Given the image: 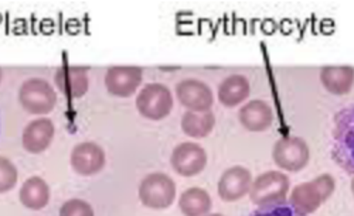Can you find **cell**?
Returning a JSON list of instances; mask_svg holds the SVG:
<instances>
[{"instance_id":"7","label":"cell","mask_w":354,"mask_h":216,"mask_svg":"<svg viewBox=\"0 0 354 216\" xmlns=\"http://www.w3.org/2000/svg\"><path fill=\"white\" fill-rule=\"evenodd\" d=\"M272 159L279 168L298 173L308 166L310 160V150L308 143L301 137H282L274 146Z\"/></svg>"},{"instance_id":"10","label":"cell","mask_w":354,"mask_h":216,"mask_svg":"<svg viewBox=\"0 0 354 216\" xmlns=\"http://www.w3.org/2000/svg\"><path fill=\"white\" fill-rule=\"evenodd\" d=\"M143 71L133 66L111 67L105 75V85L111 95L128 98L132 97L142 84Z\"/></svg>"},{"instance_id":"6","label":"cell","mask_w":354,"mask_h":216,"mask_svg":"<svg viewBox=\"0 0 354 216\" xmlns=\"http://www.w3.org/2000/svg\"><path fill=\"white\" fill-rule=\"evenodd\" d=\"M136 108L146 119L162 120L169 116L173 109L171 92L163 84H147L139 92L136 98Z\"/></svg>"},{"instance_id":"24","label":"cell","mask_w":354,"mask_h":216,"mask_svg":"<svg viewBox=\"0 0 354 216\" xmlns=\"http://www.w3.org/2000/svg\"><path fill=\"white\" fill-rule=\"evenodd\" d=\"M205 216H224V215H221V213H207Z\"/></svg>"},{"instance_id":"21","label":"cell","mask_w":354,"mask_h":216,"mask_svg":"<svg viewBox=\"0 0 354 216\" xmlns=\"http://www.w3.org/2000/svg\"><path fill=\"white\" fill-rule=\"evenodd\" d=\"M248 216H306L301 210L295 208L289 201L259 206L257 210L251 212Z\"/></svg>"},{"instance_id":"13","label":"cell","mask_w":354,"mask_h":216,"mask_svg":"<svg viewBox=\"0 0 354 216\" xmlns=\"http://www.w3.org/2000/svg\"><path fill=\"white\" fill-rule=\"evenodd\" d=\"M54 81L63 95L71 99L84 97L90 88V77L85 67L63 66L57 70Z\"/></svg>"},{"instance_id":"26","label":"cell","mask_w":354,"mask_h":216,"mask_svg":"<svg viewBox=\"0 0 354 216\" xmlns=\"http://www.w3.org/2000/svg\"><path fill=\"white\" fill-rule=\"evenodd\" d=\"M0 81H2V70H0Z\"/></svg>"},{"instance_id":"18","label":"cell","mask_w":354,"mask_h":216,"mask_svg":"<svg viewBox=\"0 0 354 216\" xmlns=\"http://www.w3.org/2000/svg\"><path fill=\"white\" fill-rule=\"evenodd\" d=\"M19 199L21 205L28 209L40 210L47 206L50 201V187L41 177H30L21 185Z\"/></svg>"},{"instance_id":"8","label":"cell","mask_w":354,"mask_h":216,"mask_svg":"<svg viewBox=\"0 0 354 216\" xmlns=\"http://www.w3.org/2000/svg\"><path fill=\"white\" fill-rule=\"evenodd\" d=\"M170 163L179 175L194 177L207 166V153L197 143L185 141L173 150Z\"/></svg>"},{"instance_id":"17","label":"cell","mask_w":354,"mask_h":216,"mask_svg":"<svg viewBox=\"0 0 354 216\" xmlns=\"http://www.w3.org/2000/svg\"><path fill=\"white\" fill-rule=\"evenodd\" d=\"M250 81L244 75H230L218 86V101L227 108L239 106L250 97Z\"/></svg>"},{"instance_id":"4","label":"cell","mask_w":354,"mask_h":216,"mask_svg":"<svg viewBox=\"0 0 354 216\" xmlns=\"http://www.w3.org/2000/svg\"><path fill=\"white\" fill-rule=\"evenodd\" d=\"M290 181L281 171H267L252 181L250 198L258 206H267L286 201Z\"/></svg>"},{"instance_id":"23","label":"cell","mask_w":354,"mask_h":216,"mask_svg":"<svg viewBox=\"0 0 354 216\" xmlns=\"http://www.w3.org/2000/svg\"><path fill=\"white\" fill-rule=\"evenodd\" d=\"M60 216H95L93 206L84 199H70L63 204Z\"/></svg>"},{"instance_id":"22","label":"cell","mask_w":354,"mask_h":216,"mask_svg":"<svg viewBox=\"0 0 354 216\" xmlns=\"http://www.w3.org/2000/svg\"><path fill=\"white\" fill-rule=\"evenodd\" d=\"M17 168L6 157L0 156V194H5L15 188L17 184Z\"/></svg>"},{"instance_id":"9","label":"cell","mask_w":354,"mask_h":216,"mask_svg":"<svg viewBox=\"0 0 354 216\" xmlns=\"http://www.w3.org/2000/svg\"><path fill=\"white\" fill-rule=\"evenodd\" d=\"M176 95L180 104L192 112H207L214 104L212 88L198 79H183L176 86Z\"/></svg>"},{"instance_id":"19","label":"cell","mask_w":354,"mask_h":216,"mask_svg":"<svg viewBox=\"0 0 354 216\" xmlns=\"http://www.w3.org/2000/svg\"><path fill=\"white\" fill-rule=\"evenodd\" d=\"M216 126V116L212 110L207 112H186L182 117L183 132L194 139L207 137Z\"/></svg>"},{"instance_id":"25","label":"cell","mask_w":354,"mask_h":216,"mask_svg":"<svg viewBox=\"0 0 354 216\" xmlns=\"http://www.w3.org/2000/svg\"><path fill=\"white\" fill-rule=\"evenodd\" d=\"M351 193H353V195H354V178L351 179Z\"/></svg>"},{"instance_id":"20","label":"cell","mask_w":354,"mask_h":216,"mask_svg":"<svg viewBox=\"0 0 354 216\" xmlns=\"http://www.w3.org/2000/svg\"><path fill=\"white\" fill-rule=\"evenodd\" d=\"M210 194L198 187L186 190L179 199V208L185 216H205L212 209Z\"/></svg>"},{"instance_id":"5","label":"cell","mask_w":354,"mask_h":216,"mask_svg":"<svg viewBox=\"0 0 354 216\" xmlns=\"http://www.w3.org/2000/svg\"><path fill=\"white\" fill-rule=\"evenodd\" d=\"M176 198V184L163 173L146 175L139 185V199L151 209H166Z\"/></svg>"},{"instance_id":"15","label":"cell","mask_w":354,"mask_h":216,"mask_svg":"<svg viewBox=\"0 0 354 216\" xmlns=\"http://www.w3.org/2000/svg\"><path fill=\"white\" fill-rule=\"evenodd\" d=\"M239 119L247 130L263 132L272 126L274 110L265 101L254 99L240 109Z\"/></svg>"},{"instance_id":"2","label":"cell","mask_w":354,"mask_h":216,"mask_svg":"<svg viewBox=\"0 0 354 216\" xmlns=\"http://www.w3.org/2000/svg\"><path fill=\"white\" fill-rule=\"evenodd\" d=\"M336 182L330 174H322L309 182L297 185L290 193L289 202L302 213H313L335 193Z\"/></svg>"},{"instance_id":"16","label":"cell","mask_w":354,"mask_h":216,"mask_svg":"<svg viewBox=\"0 0 354 216\" xmlns=\"http://www.w3.org/2000/svg\"><path fill=\"white\" fill-rule=\"evenodd\" d=\"M320 81L333 95H346L354 84V68L350 66H328L320 71Z\"/></svg>"},{"instance_id":"3","label":"cell","mask_w":354,"mask_h":216,"mask_svg":"<svg viewBox=\"0 0 354 216\" xmlns=\"http://www.w3.org/2000/svg\"><path fill=\"white\" fill-rule=\"evenodd\" d=\"M19 102L32 115H47L57 104V92L43 78H30L19 89Z\"/></svg>"},{"instance_id":"1","label":"cell","mask_w":354,"mask_h":216,"mask_svg":"<svg viewBox=\"0 0 354 216\" xmlns=\"http://www.w3.org/2000/svg\"><path fill=\"white\" fill-rule=\"evenodd\" d=\"M332 137L335 161L346 173L354 175V105L336 113Z\"/></svg>"},{"instance_id":"14","label":"cell","mask_w":354,"mask_h":216,"mask_svg":"<svg viewBox=\"0 0 354 216\" xmlns=\"http://www.w3.org/2000/svg\"><path fill=\"white\" fill-rule=\"evenodd\" d=\"M55 135V128L51 119L39 117L28 125L23 130L21 143L26 151L32 154L43 153L48 148Z\"/></svg>"},{"instance_id":"11","label":"cell","mask_w":354,"mask_h":216,"mask_svg":"<svg viewBox=\"0 0 354 216\" xmlns=\"http://www.w3.org/2000/svg\"><path fill=\"white\" fill-rule=\"evenodd\" d=\"M252 185L251 171L243 166H234L225 170L218 181V195L223 201H239L250 194Z\"/></svg>"},{"instance_id":"12","label":"cell","mask_w":354,"mask_h":216,"mask_svg":"<svg viewBox=\"0 0 354 216\" xmlns=\"http://www.w3.org/2000/svg\"><path fill=\"white\" fill-rule=\"evenodd\" d=\"M71 166L80 175H95L105 166V151L93 141L80 143L73 148Z\"/></svg>"}]
</instances>
